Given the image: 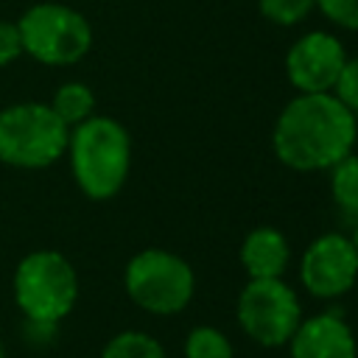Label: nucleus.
I'll return each mask as SVG.
<instances>
[{
  "label": "nucleus",
  "mask_w": 358,
  "mask_h": 358,
  "mask_svg": "<svg viewBox=\"0 0 358 358\" xmlns=\"http://www.w3.org/2000/svg\"><path fill=\"white\" fill-rule=\"evenodd\" d=\"M358 140V117L333 92H299L274 120L271 148L277 159L296 171H330L352 154Z\"/></svg>",
  "instance_id": "obj_1"
},
{
  "label": "nucleus",
  "mask_w": 358,
  "mask_h": 358,
  "mask_svg": "<svg viewBox=\"0 0 358 358\" xmlns=\"http://www.w3.org/2000/svg\"><path fill=\"white\" fill-rule=\"evenodd\" d=\"M70 168L84 196L106 201L120 193L131 168V137L115 117L90 115L67 140Z\"/></svg>",
  "instance_id": "obj_2"
},
{
  "label": "nucleus",
  "mask_w": 358,
  "mask_h": 358,
  "mask_svg": "<svg viewBox=\"0 0 358 358\" xmlns=\"http://www.w3.org/2000/svg\"><path fill=\"white\" fill-rule=\"evenodd\" d=\"M14 299L31 324H56L78 299V274L56 249H39L14 271Z\"/></svg>",
  "instance_id": "obj_3"
},
{
  "label": "nucleus",
  "mask_w": 358,
  "mask_h": 358,
  "mask_svg": "<svg viewBox=\"0 0 358 358\" xmlns=\"http://www.w3.org/2000/svg\"><path fill=\"white\" fill-rule=\"evenodd\" d=\"M70 126L50 103H14L0 112V162L14 168H48L64 151Z\"/></svg>",
  "instance_id": "obj_4"
},
{
  "label": "nucleus",
  "mask_w": 358,
  "mask_h": 358,
  "mask_svg": "<svg viewBox=\"0 0 358 358\" xmlns=\"http://www.w3.org/2000/svg\"><path fill=\"white\" fill-rule=\"evenodd\" d=\"M123 285L137 308L154 316H173L190 305L196 294V274L176 252L143 249L126 263Z\"/></svg>",
  "instance_id": "obj_5"
},
{
  "label": "nucleus",
  "mask_w": 358,
  "mask_h": 358,
  "mask_svg": "<svg viewBox=\"0 0 358 358\" xmlns=\"http://www.w3.org/2000/svg\"><path fill=\"white\" fill-rule=\"evenodd\" d=\"M22 50L42 64L64 67L81 62L92 48V28L87 17L62 3H36L20 22Z\"/></svg>",
  "instance_id": "obj_6"
},
{
  "label": "nucleus",
  "mask_w": 358,
  "mask_h": 358,
  "mask_svg": "<svg viewBox=\"0 0 358 358\" xmlns=\"http://www.w3.org/2000/svg\"><path fill=\"white\" fill-rule=\"evenodd\" d=\"M235 319L246 338L266 350H277L288 344L302 322V305L282 277L249 280L238 294Z\"/></svg>",
  "instance_id": "obj_7"
},
{
  "label": "nucleus",
  "mask_w": 358,
  "mask_h": 358,
  "mask_svg": "<svg viewBox=\"0 0 358 358\" xmlns=\"http://www.w3.org/2000/svg\"><path fill=\"white\" fill-rule=\"evenodd\" d=\"M302 288L316 299H338L358 280V252L350 235L324 232L299 257Z\"/></svg>",
  "instance_id": "obj_8"
},
{
  "label": "nucleus",
  "mask_w": 358,
  "mask_h": 358,
  "mask_svg": "<svg viewBox=\"0 0 358 358\" xmlns=\"http://www.w3.org/2000/svg\"><path fill=\"white\" fill-rule=\"evenodd\" d=\"M347 62L344 42L330 31L302 34L285 53V76L296 92H330Z\"/></svg>",
  "instance_id": "obj_9"
},
{
  "label": "nucleus",
  "mask_w": 358,
  "mask_h": 358,
  "mask_svg": "<svg viewBox=\"0 0 358 358\" xmlns=\"http://www.w3.org/2000/svg\"><path fill=\"white\" fill-rule=\"evenodd\" d=\"M291 358H358L352 327L338 310H322L302 319L288 338Z\"/></svg>",
  "instance_id": "obj_10"
},
{
  "label": "nucleus",
  "mask_w": 358,
  "mask_h": 358,
  "mask_svg": "<svg viewBox=\"0 0 358 358\" xmlns=\"http://www.w3.org/2000/svg\"><path fill=\"white\" fill-rule=\"evenodd\" d=\"M238 257L249 280H271L285 274L291 263V246L277 227H255L243 238Z\"/></svg>",
  "instance_id": "obj_11"
},
{
  "label": "nucleus",
  "mask_w": 358,
  "mask_h": 358,
  "mask_svg": "<svg viewBox=\"0 0 358 358\" xmlns=\"http://www.w3.org/2000/svg\"><path fill=\"white\" fill-rule=\"evenodd\" d=\"M330 196L344 218L358 221V157L347 154L330 168Z\"/></svg>",
  "instance_id": "obj_12"
},
{
  "label": "nucleus",
  "mask_w": 358,
  "mask_h": 358,
  "mask_svg": "<svg viewBox=\"0 0 358 358\" xmlns=\"http://www.w3.org/2000/svg\"><path fill=\"white\" fill-rule=\"evenodd\" d=\"M50 109L67 123V126H78L81 120H87L95 109V95L87 84L81 81H67L53 92Z\"/></svg>",
  "instance_id": "obj_13"
},
{
  "label": "nucleus",
  "mask_w": 358,
  "mask_h": 358,
  "mask_svg": "<svg viewBox=\"0 0 358 358\" xmlns=\"http://www.w3.org/2000/svg\"><path fill=\"white\" fill-rule=\"evenodd\" d=\"M101 358H168V352L154 336L140 330H123L106 341Z\"/></svg>",
  "instance_id": "obj_14"
},
{
  "label": "nucleus",
  "mask_w": 358,
  "mask_h": 358,
  "mask_svg": "<svg viewBox=\"0 0 358 358\" xmlns=\"http://www.w3.org/2000/svg\"><path fill=\"white\" fill-rule=\"evenodd\" d=\"M185 358H235V355L229 338L218 327L199 324L185 338Z\"/></svg>",
  "instance_id": "obj_15"
},
{
  "label": "nucleus",
  "mask_w": 358,
  "mask_h": 358,
  "mask_svg": "<svg viewBox=\"0 0 358 358\" xmlns=\"http://www.w3.org/2000/svg\"><path fill=\"white\" fill-rule=\"evenodd\" d=\"M257 8L268 22L288 28L308 20L316 8V0H257Z\"/></svg>",
  "instance_id": "obj_16"
},
{
  "label": "nucleus",
  "mask_w": 358,
  "mask_h": 358,
  "mask_svg": "<svg viewBox=\"0 0 358 358\" xmlns=\"http://www.w3.org/2000/svg\"><path fill=\"white\" fill-rule=\"evenodd\" d=\"M330 92H333L352 115H358V56H355V59L347 56V62H344V67H341V73H338V78H336V84H333Z\"/></svg>",
  "instance_id": "obj_17"
},
{
  "label": "nucleus",
  "mask_w": 358,
  "mask_h": 358,
  "mask_svg": "<svg viewBox=\"0 0 358 358\" xmlns=\"http://www.w3.org/2000/svg\"><path fill=\"white\" fill-rule=\"evenodd\" d=\"M316 8L338 28L358 31V0H316Z\"/></svg>",
  "instance_id": "obj_18"
},
{
  "label": "nucleus",
  "mask_w": 358,
  "mask_h": 358,
  "mask_svg": "<svg viewBox=\"0 0 358 358\" xmlns=\"http://www.w3.org/2000/svg\"><path fill=\"white\" fill-rule=\"evenodd\" d=\"M20 53H22V39H20L17 22H3L0 20V67L14 62Z\"/></svg>",
  "instance_id": "obj_19"
},
{
  "label": "nucleus",
  "mask_w": 358,
  "mask_h": 358,
  "mask_svg": "<svg viewBox=\"0 0 358 358\" xmlns=\"http://www.w3.org/2000/svg\"><path fill=\"white\" fill-rule=\"evenodd\" d=\"M350 241H352V246H355V252H358V221H355V229H352V235H350Z\"/></svg>",
  "instance_id": "obj_20"
},
{
  "label": "nucleus",
  "mask_w": 358,
  "mask_h": 358,
  "mask_svg": "<svg viewBox=\"0 0 358 358\" xmlns=\"http://www.w3.org/2000/svg\"><path fill=\"white\" fill-rule=\"evenodd\" d=\"M0 358H6V352H3V344H0Z\"/></svg>",
  "instance_id": "obj_21"
},
{
  "label": "nucleus",
  "mask_w": 358,
  "mask_h": 358,
  "mask_svg": "<svg viewBox=\"0 0 358 358\" xmlns=\"http://www.w3.org/2000/svg\"><path fill=\"white\" fill-rule=\"evenodd\" d=\"M355 117H358V115H355Z\"/></svg>",
  "instance_id": "obj_22"
}]
</instances>
